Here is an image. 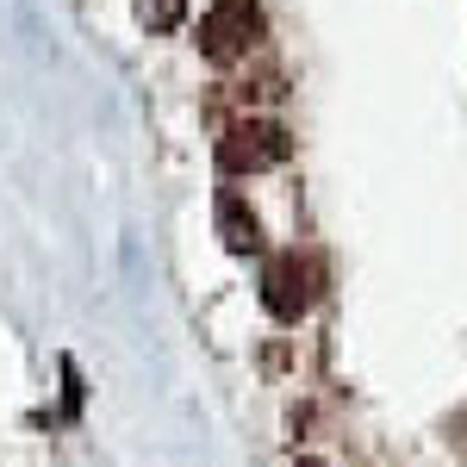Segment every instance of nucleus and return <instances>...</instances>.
Wrapping results in <instances>:
<instances>
[{"instance_id":"nucleus-1","label":"nucleus","mask_w":467,"mask_h":467,"mask_svg":"<svg viewBox=\"0 0 467 467\" xmlns=\"http://www.w3.org/2000/svg\"><path fill=\"white\" fill-rule=\"evenodd\" d=\"M318 255H299V250H281L268 268H262V306L275 312L281 324H299L312 306H318Z\"/></svg>"},{"instance_id":"nucleus-2","label":"nucleus","mask_w":467,"mask_h":467,"mask_svg":"<svg viewBox=\"0 0 467 467\" xmlns=\"http://www.w3.org/2000/svg\"><path fill=\"white\" fill-rule=\"evenodd\" d=\"M293 156V131L275 119H237L224 138H218V169L224 175H255V169H275Z\"/></svg>"},{"instance_id":"nucleus-3","label":"nucleus","mask_w":467,"mask_h":467,"mask_svg":"<svg viewBox=\"0 0 467 467\" xmlns=\"http://www.w3.org/2000/svg\"><path fill=\"white\" fill-rule=\"evenodd\" d=\"M262 6L255 0H218L213 13L200 19V57H213V63H237V57H250L255 44H262Z\"/></svg>"},{"instance_id":"nucleus-4","label":"nucleus","mask_w":467,"mask_h":467,"mask_svg":"<svg viewBox=\"0 0 467 467\" xmlns=\"http://www.w3.org/2000/svg\"><path fill=\"white\" fill-rule=\"evenodd\" d=\"M218 237H224V250L231 255H255L262 250V218L250 213V200L244 193H218Z\"/></svg>"},{"instance_id":"nucleus-5","label":"nucleus","mask_w":467,"mask_h":467,"mask_svg":"<svg viewBox=\"0 0 467 467\" xmlns=\"http://www.w3.org/2000/svg\"><path fill=\"white\" fill-rule=\"evenodd\" d=\"M138 19H144L150 32H175L181 19H187V0H138Z\"/></svg>"},{"instance_id":"nucleus-6","label":"nucleus","mask_w":467,"mask_h":467,"mask_svg":"<svg viewBox=\"0 0 467 467\" xmlns=\"http://www.w3.org/2000/svg\"><path fill=\"white\" fill-rule=\"evenodd\" d=\"M293 467H330V462H312V455H306V462H293Z\"/></svg>"}]
</instances>
